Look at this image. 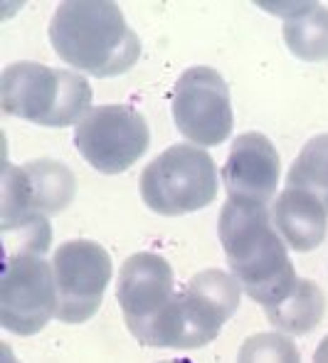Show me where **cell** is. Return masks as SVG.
<instances>
[{"label":"cell","instance_id":"obj_2","mask_svg":"<svg viewBox=\"0 0 328 363\" xmlns=\"http://www.w3.org/2000/svg\"><path fill=\"white\" fill-rule=\"evenodd\" d=\"M50 43L77 72L119 77L136 65L141 40L111 0H69L50 20Z\"/></svg>","mask_w":328,"mask_h":363},{"label":"cell","instance_id":"obj_8","mask_svg":"<svg viewBox=\"0 0 328 363\" xmlns=\"http://www.w3.org/2000/svg\"><path fill=\"white\" fill-rule=\"evenodd\" d=\"M52 262L38 252H8L0 279V324L18 336H35L57 316Z\"/></svg>","mask_w":328,"mask_h":363},{"label":"cell","instance_id":"obj_7","mask_svg":"<svg viewBox=\"0 0 328 363\" xmlns=\"http://www.w3.org/2000/svg\"><path fill=\"white\" fill-rule=\"evenodd\" d=\"M151 131L141 111L126 104H101L74 126V146L94 171L116 176L148 151Z\"/></svg>","mask_w":328,"mask_h":363},{"label":"cell","instance_id":"obj_3","mask_svg":"<svg viewBox=\"0 0 328 363\" xmlns=\"http://www.w3.org/2000/svg\"><path fill=\"white\" fill-rule=\"evenodd\" d=\"M0 106L30 124L62 129L79 124L91 111V86L74 69L20 60L0 74Z\"/></svg>","mask_w":328,"mask_h":363},{"label":"cell","instance_id":"obj_5","mask_svg":"<svg viewBox=\"0 0 328 363\" xmlns=\"http://www.w3.org/2000/svg\"><path fill=\"white\" fill-rule=\"evenodd\" d=\"M242 287L222 269H203L178 291L156 331L153 349H203L239 309Z\"/></svg>","mask_w":328,"mask_h":363},{"label":"cell","instance_id":"obj_17","mask_svg":"<svg viewBox=\"0 0 328 363\" xmlns=\"http://www.w3.org/2000/svg\"><path fill=\"white\" fill-rule=\"evenodd\" d=\"M237 363H301V351L289 334L262 331L244 339Z\"/></svg>","mask_w":328,"mask_h":363},{"label":"cell","instance_id":"obj_4","mask_svg":"<svg viewBox=\"0 0 328 363\" xmlns=\"http://www.w3.org/2000/svg\"><path fill=\"white\" fill-rule=\"evenodd\" d=\"M77 196V178L64 163L38 158L3 171V233L25 230V250L45 255L50 247L47 218L62 213Z\"/></svg>","mask_w":328,"mask_h":363},{"label":"cell","instance_id":"obj_14","mask_svg":"<svg viewBox=\"0 0 328 363\" xmlns=\"http://www.w3.org/2000/svg\"><path fill=\"white\" fill-rule=\"evenodd\" d=\"M259 8L284 18V43L304 62L328 60V8L319 3H259Z\"/></svg>","mask_w":328,"mask_h":363},{"label":"cell","instance_id":"obj_13","mask_svg":"<svg viewBox=\"0 0 328 363\" xmlns=\"http://www.w3.org/2000/svg\"><path fill=\"white\" fill-rule=\"evenodd\" d=\"M271 223L294 252H311L326 240L328 211L316 196L299 188H286L271 206Z\"/></svg>","mask_w":328,"mask_h":363},{"label":"cell","instance_id":"obj_6","mask_svg":"<svg viewBox=\"0 0 328 363\" xmlns=\"http://www.w3.org/2000/svg\"><path fill=\"white\" fill-rule=\"evenodd\" d=\"M141 198L166 218L198 213L217 198V166L200 146H171L143 168Z\"/></svg>","mask_w":328,"mask_h":363},{"label":"cell","instance_id":"obj_16","mask_svg":"<svg viewBox=\"0 0 328 363\" xmlns=\"http://www.w3.org/2000/svg\"><path fill=\"white\" fill-rule=\"evenodd\" d=\"M286 188L311 193L328 211V134H319L306 141L286 173Z\"/></svg>","mask_w":328,"mask_h":363},{"label":"cell","instance_id":"obj_12","mask_svg":"<svg viewBox=\"0 0 328 363\" xmlns=\"http://www.w3.org/2000/svg\"><path fill=\"white\" fill-rule=\"evenodd\" d=\"M281 161L269 136L247 131L234 139L222 166V186L227 198L266 206L276 196Z\"/></svg>","mask_w":328,"mask_h":363},{"label":"cell","instance_id":"obj_9","mask_svg":"<svg viewBox=\"0 0 328 363\" xmlns=\"http://www.w3.org/2000/svg\"><path fill=\"white\" fill-rule=\"evenodd\" d=\"M173 121L193 146H217L234 126L230 86L213 67H188L173 91Z\"/></svg>","mask_w":328,"mask_h":363},{"label":"cell","instance_id":"obj_1","mask_svg":"<svg viewBox=\"0 0 328 363\" xmlns=\"http://www.w3.org/2000/svg\"><path fill=\"white\" fill-rule=\"evenodd\" d=\"M220 242L230 274L257 304H279L294 289L299 277L266 206L227 198L220 213Z\"/></svg>","mask_w":328,"mask_h":363},{"label":"cell","instance_id":"obj_18","mask_svg":"<svg viewBox=\"0 0 328 363\" xmlns=\"http://www.w3.org/2000/svg\"><path fill=\"white\" fill-rule=\"evenodd\" d=\"M314 363H328V334L321 339V344H319V349H316V354H314Z\"/></svg>","mask_w":328,"mask_h":363},{"label":"cell","instance_id":"obj_19","mask_svg":"<svg viewBox=\"0 0 328 363\" xmlns=\"http://www.w3.org/2000/svg\"><path fill=\"white\" fill-rule=\"evenodd\" d=\"M158 363H191L188 359H176V361H158Z\"/></svg>","mask_w":328,"mask_h":363},{"label":"cell","instance_id":"obj_15","mask_svg":"<svg viewBox=\"0 0 328 363\" xmlns=\"http://www.w3.org/2000/svg\"><path fill=\"white\" fill-rule=\"evenodd\" d=\"M264 314L276 331L289 336H306L321 324L326 314V296L311 279H296L294 289L279 304L264 306Z\"/></svg>","mask_w":328,"mask_h":363},{"label":"cell","instance_id":"obj_10","mask_svg":"<svg viewBox=\"0 0 328 363\" xmlns=\"http://www.w3.org/2000/svg\"><path fill=\"white\" fill-rule=\"evenodd\" d=\"M57 282V319L62 324H84L99 311L111 282V257L94 240H69L52 257Z\"/></svg>","mask_w":328,"mask_h":363},{"label":"cell","instance_id":"obj_11","mask_svg":"<svg viewBox=\"0 0 328 363\" xmlns=\"http://www.w3.org/2000/svg\"><path fill=\"white\" fill-rule=\"evenodd\" d=\"M116 299L133 339L143 346H153L158 326L176 299L171 264L153 252L131 255L121 264Z\"/></svg>","mask_w":328,"mask_h":363}]
</instances>
